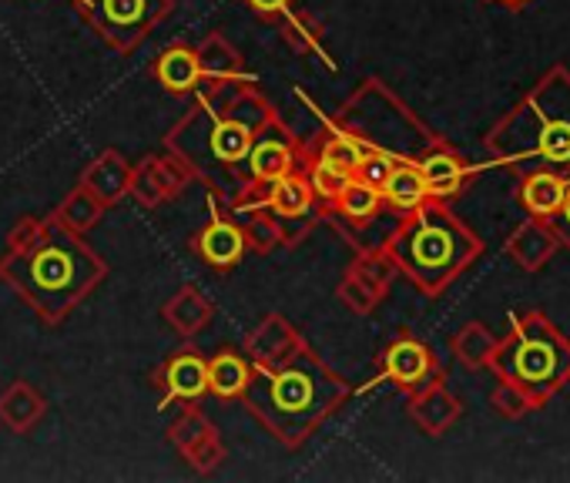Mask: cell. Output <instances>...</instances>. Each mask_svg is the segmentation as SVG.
Returning <instances> with one entry per match:
<instances>
[{"label":"cell","mask_w":570,"mask_h":483,"mask_svg":"<svg viewBox=\"0 0 570 483\" xmlns=\"http://www.w3.org/2000/svg\"><path fill=\"white\" fill-rule=\"evenodd\" d=\"M272 118V101L255 85H245V78L205 85L195 91L191 111L168 131L165 148L218 195L235 198L248 185L252 141Z\"/></svg>","instance_id":"cell-1"},{"label":"cell","mask_w":570,"mask_h":483,"mask_svg":"<svg viewBox=\"0 0 570 483\" xmlns=\"http://www.w3.org/2000/svg\"><path fill=\"white\" fill-rule=\"evenodd\" d=\"M101 279V256L55 215H24L0 256V283H8L48 326H58Z\"/></svg>","instance_id":"cell-2"},{"label":"cell","mask_w":570,"mask_h":483,"mask_svg":"<svg viewBox=\"0 0 570 483\" xmlns=\"http://www.w3.org/2000/svg\"><path fill=\"white\" fill-rule=\"evenodd\" d=\"M242 400L278 443L303 446L350 400V386L303 343L289 359L255 366Z\"/></svg>","instance_id":"cell-3"},{"label":"cell","mask_w":570,"mask_h":483,"mask_svg":"<svg viewBox=\"0 0 570 483\" xmlns=\"http://www.w3.org/2000/svg\"><path fill=\"white\" fill-rule=\"evenodd\" d=\"M487 155L523 175L560 168L570 175V71L553 65L483 138Z\"/></svg>","instance_id":"cell-4"},{"label":"cell","mask_w":570,"mask_h":483,"mask_svg":"<svg viewBox=\"0 0 570 483\" xmlns=\"http://www.w3.org/2000/svg\"><path fill=\"white\" fill-rule=\"evenodd\" d=\"M383 253L423 296H443L483 256V238L466 228L446 201L430 198L396 218Z\"/></svg>","instance_id":"cell-5"},{"label":"cell","mask_w":570,"mask_h":483,"mask_svg":"<svg viewBox=\"0 0 570 483\" xmlns=\"http://www.w3.org/2000/svg\"><path fill=\"white\" fill-rule=\"evenodd\" d=\"M487 366L497 379L527 390L543 410L570 383V339L543 313H523L513 319L507 339H497Z\"/></svg>","instance_id":"cell-6"},{"label":"cell","mask_w":570,"mask_h":483,"mask_svg":"<svg viewBox=\"0 0 570 483\" xmlns=\"http://www.w3.org/2000/svg\"><path fill=\"white\" fill-rule=\"evenodd\" d=\"M350 131L366 151H380L393 161H420L440 138L376 78L363 81V88L343 105V111L330 121Z\"/></svg>","instance_id":"cell-7"},{"label":"cell","mask_w":570,"mask_h":483,"mask_svg":"<svg viewBox=\"0 0 570 483\" xmlns=\"http://www.w3.org/2000/svg\"><path fill=\"white\" fill-rule=\"evenodd\" d=\"M75 4L108 48L128 55L171 14L175 0H75Z\"/></svg>","instance_id":"cell-8"},{"label":"cell","mask_w":570,"mask_h":483,"mask_svg":"<svg viewBox=\"0 0 570 483\" xmlns=\"http://www.w3.org/2000/svg\"><path fill=\"white\" fill-rule=\"evenodd\" d=\"M396 276L400 273H396L393 259L383 253V246L380 249H360L356 263L346 269V276H343V283H340L336 293H340V299L353 313L370 316L386 299V293H390V286H393Z\"/></svg>","instance_id":"cell-9"},{"label":"cell","mask_w":570,"mask_h":483,"mask_svg":"<svg viewBox=\"0 0 570 483\" xmlns=\"http://www.w3.org/2000/svg\"><path fill=\"white\" fill-rule=\"evenodd\" d=\"M433 379H443V366H440L436 353L423 339L403 333L383 349V356H380V383H393L403 393H416L420 386H426Z\"/></svg>","instance_id":"cell-10"},{"label":"cell","mask_w":570,"mask_h":483,"mask_svg":"<svg viewBox=\"0 0 570 483\" xmlns=\"http://www.w3.org/2000/svg\"><path fill=\"white\" fill-rule=\"evenodd\" d=\"M299 148L303 145L293 135V128L275 115L268 125H262V131L252 141V151H248V181L272 185L275 178L296 171L299 168Z\"/></svg>","instance_id":"cell-11"},{"label":"cell","mask_w":570,"mask_h":483,"mask_svg":"<svg viewBox=\"0 0 570 483\" xmlns=\"http://www.w3.org/2000/svg\"><path fill=\"white\" fill-rule=\"evenodd\" d=\"M191 178H195L191 168L175 151L148 155L145 161H138L131 168V188H128V195H135L145 208H155L161 201L178 198L191 185Z\"/></svg>","instance_id":"cell-12"},{"label":"cell","mask_w":570,"mask_h":483,"mask_svg":"<svg viewBox=\"0 0 570 483\" xmlns=\"http://www.w3.org/2000/svg\"><path fill=\"white\" fill-rule=\"evenodd\" d=\"M161 410L171 403H195L208 393V359L195 349H178L165 359L161 373Z\"/></svg>","instance_id":"cell-13"},{"label":"cell","mask_w":570,"mask_h":483,"mask_svg":"<svg viewBox=\"0 0 570 483\" xmlns=\"http://www.w3.org/2000/svg\"><path fill=\"white\" fill-rule=\"evenodd\" d=\"M191 249L202 256V263H208L212 269L225 273V269H235L245 253H248V241H245V231L242 225L228 215H215L212 221L202 225V231L195 235Z\"/></svg>","instance_id":"cell-14"},{"label":"cell","mask_w":570,"mask_h":483,"mask_svg":"<svg viewBox=\"0 0 570 483\" xmlns=\"http://www.w3.org/2000/svg\"><path fill=\"white\" fill-rule=\"evenodd\" d=\"M416 168H420V175L426 181L430 198H436V201H453L456 195H463V188H466V181L473 175V168L443 138L430 151L420 155Z\"/></svg>","instance_id":"cell-15"},{"label":"cell","mask_w":570,"mask_h":483,"mask_svg":"<svg viewBox=\"0 0 570 483\" xmlns=\"http://www.w3.org/2000/svg\"><path fill=\"white\" fill-rule=\"evenodd\" d=\"M560 249L553 228L543 218L527 215L507 238V256L523 269V273H540Z\"/></svg>","instance_id":"cell-16"},{"label":"cell","mask_w":570,"mask_h":483,"mask_svg":"<svg viewBox=\"0 0 570 483\" xmlns=\"http://www.w3.org/2000/svg\"><path fill=\"white\" fill-rule=\"evenodd\" d=\"M463 413V403L450 393L443 379H433L410 393V416L426 436H443Z\"/></svg>","instance_id":"cell-17"},{"label":"cell","mask_w":570,"mask_h":483,"mask_svg":"<svg viewBox=\"0 0 570 483\" xmlns=\"http://www.w3.org/2000/svg\"><path fill=\"white\" fill-rule=\"evenodd\" d=\"M299 346H303V336H299V329L289 319H285V316H268L245 339V356H248L252 366H275L282 359H289Z\"/></svg>","instance_id":"cell-18"},{"label":"cell","mask_w":570,"mask_h":483,"mask_svg":"<svg viewBox=\"0 0 570 483\" xmlns=\"http://www.w3.org/2000/svg\"><path fill=\"white\" fill-rule=\"evenodd\" d=\"M326 211L340 215V218L350 225V235H356V246H360V238H363L366 228H376L380 218L390 215V208H386V201H383V191H380L376 185L360 181V178H353V181L343 188V195H340Z\"/></svg>","instance_id":"cell-19"},{"label":"cell","mask_w":570,"mask_h":483,"mask_svg":"<svg viewBox=\"0 0 570 483\" xmlns=\"http://www.w3.org/2000/svg\"><path fill=\"white\" fill-rule=\"evenodd\" d=\"M567 185H570V175L560 171V168H530L520 175V205L527 215L533 218H550L563 195H567Z\"/></svg>","instance_id":"cell-20"},{"label":"cell","mask_w":570,"mask_h":483,"mask_svg":"<svg viewBox=\"0 0 570 483\" xmlns=\"http://www.w3.org/2000/svg\"><path fill=\"white\" fill-rule=\"evenodd\" d=\"M131 161L121 155V151H115V148H108V151H101L85 171H81V185L88 188V191H95L108 208L111 205H118L125 195H128V188H131Z\"/></svg>","instance_id":"cell-21"},{"label":"cell","mask_w":570,"mask_h":483,"mask_svg":"<svg viewBox=\"0 0 570 483\" xmlns=\"http://www.w3.org/2000/svg\"><path fill=\"white\" fill-rule=\"evenodd\" d=\"M265 208L275 215V218H299V215H320L323 205L316 201L313 195V185L309 178L303 175V168L282 175L268 185V195H265Z\"/></svg>","instance_id":"cell-22"},{"label":"cell","mask_w":570,"mask_h":483,"mask_svg":"<svg viewBox=\"0 0 570 483\" xmlns=\"http://www.w3.org/2000/svg\"><path fill=\"white\" fill-rule=\"evenodd\" d=\"M195 58H198V71H202V88L245 78V65H242L238 48L225 34H218V31L202 38V45L195 48Z\"/></svg>","instance_id":"cell-23"},{"label":"cell","mask_w":570,"mask_h":483,"mask_svg":"<svg viewBox=\"0 0 570 483\" xmlns=\"http://www.w3.org/2000/svg\"><path fill=\"white\" fill-rule=\"evenodd\" d=\"M48 413V400L24 379L11 383L4 393H0V423H4L11 433H28L35 430Z\"/></svg>","instance_id":"cell-24"},{"label":"cell","mask_w":570,"mask_h":483,"mask_svg":"<svg viewBox=\"0 0 570 483\" xmlns=\"http://www.w3.org/2000/svg\"><path fill=\"white\" fill-rule=\"evenodd\" d=\"M155 81L171 95H195L202 88V71L195 48L171 45L155 58Z\"/></svg>","instance_id":"cell-25"},{"label":"cell","mask_w":570,"mask_h":483,"mask_svg":"<svg viewBox=\"0 0 570 483\" xmlns=\"http://www.w3.org/2000/svg\"><path fill=\"white\" fill-rule=\"evenodd\" d=\"M380 191H383L386 208L396 215H406V211L420 208L423 201H430V191H426V181H423L416 161H396L393 171L386 175V181L380 185Z\"/></svg>","instance_id":"cell-26"},{"label":"cell","mask_w":570,"mask_h":483,"mask_svg":"<svg viewBox=\"0 0 570 483\" xmlns=\"http://www.w3.org/2000/svg\"><path fill=\"white\" fill-rule=\"evenodd\" d=\"M212 316H215L212 303H208L198 289H191V286H181V289L161 306V319H165L178 336H198V333L212 323Z\"/></svg>","instance_id":"cell-27"},{"label":"cell","mask_w":570,"mask_h":483,"mask_svg":"<svg viewBox=\"0 0 570 483\" xmlns=\"http://www.w3.org/2000/svg\"><path fill=\"white\" fill-rule=\"evenodd\" d=\"M252 363L238 349H222L208 359V393L218 400H238L252 379Z\"/></svg>","instance_id":"cell-28"},{"label":"cell","mask_w":570,"mask_h":483,"mask_svg":"<svg viewBox=\"0 0 570 483\" xmlns=\"http://www.w3.org/2000/svg\"><path fill=\"white\" fill-rule=\"evenodd\" d=\"M306 151H309L313 158H320V161H326V165L346 171V175H353L356 165H360L363 155H366V148H363L350 131H343V128H336V125H330L316 141H309Z\"/></svg>","instance_id":"cell-29"},{"label":"cell","mask_w":570,"mask_h":483,"mask_svg":"<svg viewBox=\"0 0 570 483\" xmlns=\"http://www.w3.org/2000/svg\"><path fill=\"white\" fill-rule=\"evenodd\" d=\"M105 208H108V205H105L95 191H88V188L78 181V185H75V191H68V198L58 205L55 218H58L65 228H71V231L85 235V231H91V228L101 221Z\"/></svg>","instance_id":"cell-30"},{"label":"cell","mask_w":570,"mask_h":483,"mask_svg":"<svg viewBox=\"0 0 570 483\" xmlns=\"http://www.w3.org/2000/svg\"><path fill=\"white\" fill-rule=\"evenodd\" d=\"M232 218L242 225L245 241H248V249H252V253L268 256L272 249H278V246H282V228H278V218H275L265 205H258V208H245V211H235Z\"/></svg>","instance_id":"cell-31"},{"label":"cell","mask_w":570,"mask_h":483,"mask_svg":"<svg viewBox=\"0 0 570 483\" xmlns=\"http://www.w3.org/2000/svg\"><path fill=\"white\" fill-rule=\"evenodd\" d=\"M450 349H453V356H456L463 366L483 369V366L490 363L493 349H497V336H493L483 323H466V326L453 336Z\"/></svg>","instance_id":"cell-32"},{"label":"cell","mask_w":570,"mask_h":483,"mask_svg":"<svg viewBox=\"0 0 570 483\" xmlns=\"http://www.w3.org/2000/svg\"><path fill=\"white\" fill-rule=\"evenodd\" d=\"M278 31H282V38L289 41L296 51H303V55H316L320 61H326L330 68H333V61H330V51L323 48V34H320V28L303 14V11H289V14H282L278 21Z\"/></svg>","instance_id":"cell-33"},{"label":"cell","mask_w":570,"mask_h":483,"mask_svg":"<svg viewBox=\"0 0 570 483\" xmlns=\"http://www.w3.org/2000/svg\"><path fill=\"white\" fill-rule=\"evenodd\" d=\"M490 406H493V413L503 416V420H520V416L540 410L537 400H533L527 390H520L517 383H507V379L497 383V390H493V396H490Z\"/></svg>","instance_id":"cell-34"},{"label":"cell","mask_w":570,"mask_h":483,"mask_svg":"<svg viewBox=\"0 0 570 483\" xmlns=\"http://www.w3.org/2000/svg\"><path fill=\"white\" fill-rule=\"evenodd\" d=\"M393 158H386V155H380V151H366L363 155V161L356 165V171H353V178H360V181H366V185H383L386 181V175L393 171Z\"/></svg>","instance_id":"cell-35"},{"label":"cell","mask_w":570,"mask_h":483,"mask_svg":"<svg viewBox=\"0 0 570 483\" xmlns=\"http://www.w3.org/2000/svg\"><path fill=\"white\" fill-rule=\"evenodd\" d=\"M547 225L553 228V235H557V241H560V249L570 253V185H567V195H563L560 208L547 218Z\"/></svg>","instance_id":"cell-36"},{"label":"cell","mask_w":570,"mask_h":483,"mask_svg":"<svg viewBox=\"0 0 570 483\" xmlns=\"http://www.w3.org/2000/svg\"><path fill=\"white\" fill-rule=\"evenodd\" d=\"M245 4L258 14V18H265V21H278L282 14H289L299 0H245Z\"/></svg>","instance_id":"cell-37"},{"label":"cell","mask_w":570,"mask_h":483,"mask_svg":"<svg viewBox=\"0 0 570 483\" xmlns=\"http://www.w3.org/2000/svg\"><path fill=\"white\" fill-rule=\"evenodd\" d=\"M490 4H500V8H507V11H523L530 0H490Z\"/></svg>","instance_id":"cell-38"}]
</instances>
